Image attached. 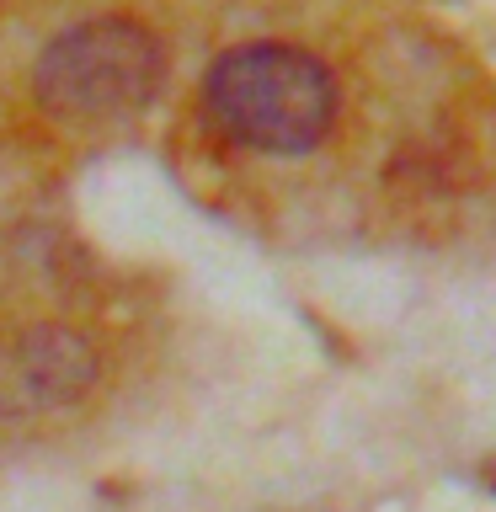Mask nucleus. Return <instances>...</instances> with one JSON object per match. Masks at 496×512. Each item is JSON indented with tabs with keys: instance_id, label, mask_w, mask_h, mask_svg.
Masks as SVG:
<instances>
[{
	"instance_id": "obj_3",
	"label": "nucleus",
	"mask_w": 496,
	"mask_h": 512,
	"mask_svg": "<svg viewBox=\"0 0 496 512\" xmlns=\"http://www.w3.org/2000/svg\"><path fill=\"white\" fill-rule=\"evenodd\" d=\"M96 358L75 331H22L0 342V411H54L91 390Z\"/></svg>"
},
{
	"instance_id": "obj_1",
	"label": "nucleus",
	"mask_w": 496,
	"mask_h": 512,
	"mask_svg": "<svg viewBox=\"0 0 496 512\" xmlns=\"http://www.w3.org/2000/svg\"><path fill=\"white\" fill-rule=\"evenodd\" d=\"M203 112L240 150L304 155L336 123V80L288 43H240L203 70Z\"/></svg>"
},
{
	"instance_id": "obj_2",
	"label": "nucleus",
	"mask_w": 496,
	"mask_h": 512,
	"mask_svg": "<svg viewBox=\"0 0 496 512\" xmlns=\"http://www.w3.org/2000/svg\"><path fill=\"white\" fill-rule=\"evenodd\" d=\"M166 86V48L144 22L91 16L64 27L32 64V96L48 118L107 128L139 118Z\"/></svg>"
}]
</instances>
